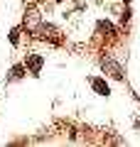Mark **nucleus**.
I'll list each match as a JSON object with an SVG mask.
<instances>
[{
	"label": "nucleus",
	"instance_id": "obj_1",
	"mask_svg": "<svg viewBox=\"0 0 140 147\" xmlns=\"http://www.w3.org/2000/svg\"><path fill=\"white\" fill-rule=\"evenodd\" d=\"M101 66H103V71H108L113 79H123V69H120V66H118V64H116L111 57H106L103 61H101Z\"/></svg>",
	"mask_w": 140,
	"mask_h": 147
},
{
	"label": "nucleus",
	"instance_id": "obj_2",
	"mask_svg": "<svg viewBox=\"0 0 140 147\" xmlns=\"http://www.w3.org/2000/svg\"><path fill=\"white\" fill-rule=\"evenodd\" d=\"M91 86H93V91H96L99 96H108V93H111L108 84H106L103 79H91Z\"/></svg>",
	"mask_w": 140,
	"mask_h": 147
},
{
	"label": "nucleus",
	"instance_id": "obj_3",
	"mask_svg": "<svg viewBox=\"0 0 140 147\" xmlns=\"http://www.w3.org/2000/svg\"><path fill=\"white\" fill-rule=\"evenodd\" d=\"M42 64H44V59H42L39 54H35V57L27 59V66H30L32 74H39V71H42Z\"/></svg>",
	"mask_w": 140,
	"mask_h": 147
},
{
	"label": "nucleus",
	"instance_id": "obj_4",
	"mask_svg": "<svg viewBox=\"0 0 140 147\" xmlns=\"http://www.w3.org/2000/svg\"><path fill=\"white\" fill-rule=\"evenodd\" d=\"M22 71H25V66H12V79H20V76H22Z\"/></svg>",
	"mask_w": 140,
	"mask_h": 147
},
{
	"label": "nucleus",
	"instance_id": "obj_5",
	"mask_svg": "<svg viewBox=\"0 0 140 147\" xmlns=\"http://www.w3.org/2000/svg\"><path fill=\"white\" fill-rule=\"evenodd\" d=\"M17 34H20L17 30H12V32H10V42H12V44H17Z\"/></svg>",
	"mask_w": 140,
	"mask_h": 147
},
{
	"label": "nucleus",
	"instance_id": "obj_6",
	"mask_svg": "<svg viewBox=\"0 0 140 147\" xmlns=\"http://www.w3.org/2000/svg\"><path fill=\"white\" fill-rule=\"evenodd\" d=\"M125 3H130V0H125Z\"/></svg>",
	"mask_w": 140,
	"mask_h": 147
},
{
	"label": "nucleus",
	"instance_id": "obj_7",
	"mask_svg": "<svg viewBox=\"0 0 140 147\" xmlns=\"http://www.w3.org/2000/svg\"><path fill=\"white\" fill-rule=\"evenodd\" d=\"M138 127H140V125H138Z\"/></svg>",
	"mask_w": 140,
	"mask_h": 147
}]
</instances>
